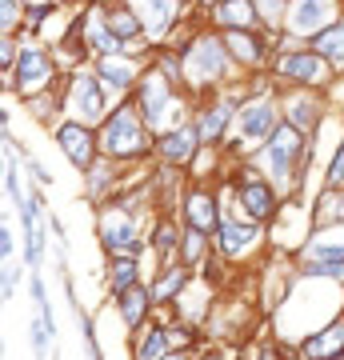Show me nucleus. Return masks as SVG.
Listing matches in <instances>:
<instances>
[{"label":"nucleus","instance_id":"1","mask_svg":"<svg viewBox=\"0 0 344 360\" xmlns=\"http://www.w3.org/2000/svg\"><path fill=\"white\" fill-rule=\"evenodd\" d=\"M141 153H148V124H144V116H136L132 104H120L101 124V156L128 160V156H141Z\"/></svg>","mask_w":344,"mask_h":360},{"label":"nucleus","instance_id":"2","mask_svg":"<svg viewBox=\"0 0 344 360\" xmlns=\"http://www.w3.org/2000/svg\"><path fill=\"white\" fill-rule=\"evenodd\" d=\"M260 165H265L268 180L272 184H293V176L300 168H308V144H305V132L293 129L284 120L281 129L272 132L265 141V153H260Z\"/></svg>","mask_w":344,"mask_h":360},{"label":"nucleus","instance_id":"3","mask_svg":"<svg viewBox=\"0 0 344 360\" xmlns=\"http://www.w3.org/2000/svg\"><path fill=\"white\" fill-rule=\"evenodd\" d=\"M136 108H141V116H144V124L148 129H165V132H172V129H180L177 120V84H172V77H160V72H144V80H141V89H136Z\"/></svg>","mask_w":344,"mask_h":360},{"label":"nucleus","instance_id":"4","mask_svg":"<svg viewBox=\"0 0 344 360\" xmlns=\"http://www.w3.org/2000/svg\"><path fill=\"white\" fill-rule=\"evenodd\" d=\"M229 44H224V37H196L192 40V49L184 52V72H189L192 84H212V80H220L224 72H229Z\"/></svg>","mask_w":344,"mask_h":360},{"label":"nucleus","instance_id":"5","mask_svg":"<svg viewBox=\"0 0 344 360\" xmlns=\"http://www.w3.org/2000/svg\"><path fill=\"white\" fill-rule=\"evenodd\" d=\"M68 112L77 116L80 124H104V84H101V77L72 72V80H68Z\"/></svg>","mask_w":344,"mask_h":360},{"label":"nucleus","instance_id":"6","mask_svg":"<svg viewBox=\"0 0 344 360\" xmlns=\"http://www.w3.org/2000/svg\"><path fill=\"white\" fill-rule=\"evenodd\" d=\"M336 20H340L336 16V0H293L288 16H284V28L293 37H320Z\"/></svg>","mask_w":344,"mask_h":360},{"label":"nucleus","instance_id":"7","mask_svg":"<svg viewBox=\"0 0 344 360\" xmlns=\"http://www.w3.org/2000/svg\"><path fill=\"white\" fill-rule=\"evenodd\" d=\"M52 77H56V68H52V56L44 49H20L16 56V92L32 101L37 92H49Z\"/></svg>","mask_w":344,"mask_h":360},{"label":"nucleus","instance_id":"8","mask_svg":"<svg viewBox=\"0 0 344 360\" xmlns=\"http://www.w3.org/2000/svg\"><path fill=\"white\" fill-rule=\"evenodd\" d=\"M101 240L108 252L116 257H136L141 252V236H136V224L125 208H104L101 217Z\"/></svg>","mask_w":344,"mask_h":360},{"label":"nucleus","instance_id":"9","mask_svg":"<svg viewBox=\"0 0 344 360\" xmlns=\"http://www.w3.org/2000/svg\"><path fill=\"white\" fill-rule=\"evenodd\" d=\"M272 72H276V77L296 80V84H312V89H317L320 80H324V72H329V60H324L317 49L281 52V56H276V65H272Z\"/></svg>","mask_w":344,"mask_h":360},{"label":"nucleus","instance_id":"10","mask_svg":"<svg viewBox=\"0 0 344 360\" xmlns=\"http://www.w3.org/2000/svg\"><path fill=\"white\" fill-rule=\"evenodd\" d=\"M56 141H60L64 156H68L77 168H92V165H96L101 136H92L89 124H80V120H72V124H60V129H56Z\"/></svg>","mask_w":344,"mask_h":360},{"label":"nucleus","instance_id":"11","mask_svg":"<svg viewBox=\"0 0 344 360\" xmlns=\"http://www.w3.org/2000/svg\"><path fill=\"white\" fill-rule=\"evenodd\" d=\"M236 129H241V141H268L272 132L281 129V112H276V104L272 101H253V104H244L241 108Z\"/></svg>","mask_w":344,"mask_h":360},{"label":"nucleus","instance_id":"12","mask_svg":"<svg viewBox=\"0 0 344 360\" xmlns=\"http://www.w3.org/2000/svg\"><path fill=\"white\" fill-rule=\"evenodd\" d=\"M236 200L244 205V212L253 220H265L276 212V188L265 176H244V184L236 188Z\"/></svg>","mask_w":344,"mask_h":360},{"label":"nucleus","instance_id":"13","mask_svg":"<svg viewBox=\"0 0 344 360\" xmlns=\"http://www.w3.org/2000/svg\"><path fill=\"white\" fill-rule=\"evenodd\" d=\"M96 77H101L104 89L125 92L128 84H136V77H141V60H132V56H125V52L101 56V60H96Z\"/></svg>","mask_w":344,"mask_h":360},{"label":"nucleus","instance_id":"14","mask_svg":"<svg viewBox=\"0 0 344 360\" xmlns=\"http://www.w3.org/2000/svg\"><path fill=\"white\" fill-rule=\"evenodd\" d=\"M196 144H200V129H192V124H180V129L165 132L156 148H160V160L165 165H189L192 156H196Z\"/></svg>","mask_w":344,"mask_h":360},{"label":"nucleus","instance_id":"15","mask_svg":"<svg viewBox=\"0 0 344 360\" xmlns=\"http://www.w3.org/2000/svg\"><path fill=\"white\" fill-rule=\"evenodd\" d=\"M128 4H132L136 16H141L144 37H165L168 25L177 20V4L180 0H128Z\"/></svg>","mask_w":344,"mask_h":360},{"label":"nucleus","instance_id":"16","mask_svg":"<svg viewBox=\"0 0 344 360\" xmlns=\"http://www.w3.org/2000/svg\"><path fill=\"white\" fill-rule=\"evenodd\" d=\"M336 260H344V229L340 232L324 229L308 240L305 257H300V269H308V264H336Z\"/></svg>","mask_w":344,"mask_h":360},{"label":"nucleus","instance_id":"17","mask_svg":"<svg viewBox=\"0 0 344 360\" xmlns=\"http://www.w3.org/2000/svg\"><path fill=\"white\" fill-rule=\"evenodd\" d=\"M260 16H256V4L253 0H224L212 8V25H220L224 32L229 28H253Z\"/></svg>","mask_w":344,"mask_h":360},{"label":"nucleus","instance_id":"18","mask_svg":"<svg viewBox=\"0 0 344 360\" xmlns=\"http://www.w3.org/2000/svg\"><path fill=\"white\" fill-rule=\"evenodd\" d=\"M224 44H229V52L241 65H260L265 60V40L253 37V28H229L224 32Z\"/></svg>","mask_w":344,"mask_h":360},{"label":"nucleus","instance_id":"19","mask_svg":"<svg viewBox=\"0 0 344 360\" xmlns=\"http://www.w3.org/2000/svg\"><path fill=\"white\" fill-rule=\"evenodd\" d=\"M344 352V321H332L320 336H312L305 345V356L308 360H336Z\"/></svg>","mask_w":344,"mask_h":360},{"label":"nucleus","instance_id":"20","mask_svg":"<svg viewBox=\"0 0 344 360\" xmlns=\"http://www.w3.org/2000/svg\"><path fill=\"white\" fill-rule=\"evenodd\" d=\"M284 116H288V124H293V129H300L308 136V132L320 124V101H317V92H308V96H300V92H296L293 101H288V108H284Z\"/></svg>","mask_w":344,"mask_h":360},{"label":"nucleus","instance_id":"21","mask_svg":"<svg viewBox=\"0 0 344 360\" xmlns=\"http://www.w3.org/2000/svg\"><path fill=\"white\" fill-rule=\"evenodd\" d=\"M312 49L329 60L336 72L344 68V20H336V25H329L320 37H312Z\"/></svg>","mask_w":344,"mask_h":360},{"label":"nucleus","instance_id":"22","mask_svg":"<svg viewBox=\"0 0 344 360\" xmlns=\"http://www.w3.org/2000/svg\"><path fill=\"white\" fill-rule=\"evenodd\" d=\"M256 236V224H241V220H224V229H220V252L224 257H241L244 248L253 245Z\"/></svg>","mask_w":344,"mask_h":360},{"label":"nucleus","instance_id":"23","mask_svg":"<svg viewBox=\"0 0 344 360\" xmlns=\"http://www.w3.org/2000/svg\"><path fill=\"white\" fill-rule=\"evenodd\" d=\"M184 212H189V224L192 229H200V232H208V229H217V200L204 193V188H196V193L189 196V205H184Z\"/></svg>","mask_w":344,"mask_h":360},{"label":"nucleus","instance_id":"24","mask_svg":"<svg viewBox=\"0 0 344 360\" xmlns=\"http://www.w3.org/2000/svg\"><path fill=\"white\" fill-rule=\"evenodd\" d=\"M144 312H148V292H144V284H132L128 292H120V316H125V324H136L144 321Z\"/></svg>","mask_w":344,"mask_h":360},{"label":"nucleus","instance_id":"25","mask_svg":"<svg viewBox=\"0 0 344 360\" xmlns=\"http://www.w3.org/2000/svg\"><path fill=\"white\" fill-rule=\"evenodd\" d=\"M229 120H232V108L229 104H212L208 112L200 116V141H220V132L229 129Z\"/></svg>","mask_w":344,"mask_h":360},{"label":"nucleus","instance_id":"26","mask_svg":"<svg viewBox=\"0 0 344 360\" xmlns=\"http://www.w3.org/2000/svg\"><path fill=\"white\" fill-rule=\"evenodd\" d=\"M168 348H172V333L153 328V333L141 336V345H136V360H165Z\"/></svg>","mask_w":344,"mask_h":360},{"label":"nucleus","instance_id":"27","mask_svg":"<svg viewBox=\"0 0 344 360\" xmlns=\"http://www.w3.org/2000/svg\"><path fill=\"white\" fill-rule=\"evenodd\" d=\"M132 284H136V260L132 257H116L113 264H108V288L120 296V292H128Z\"/></svg>","mask_w":344,"mask_h":360},{"label":"nucleus","instance_id":"28","mask_svg":"<svg viewBox=\"0 0 344 360\" xmlns=\"http://www.w3.org/2000/svg\"><path fill=\"white\" fill-rule=\"evenodd\" d=\"M332 220H344V188H329L317 205V224L329 229Z\"/></svg>","mask_w":344,"mask_h":360},{"label":"nucleus","instance_id":"29","mask_svg":"<svg viewBox=\"0 0 344 360\" xmlns=\"http://www.w3.org/2000/svg\"><path fill=\"white\" fill-rule=\"evenodd\" d=\"M253 4H256V16H260V20H265L268 28H272V25H281L284 16H288L284 0H253Z\"/></svg>","mask_w":344,"mask_h":360},{"label":"nucleus","instance_id":"30","mask_svg":"<svg viewBox=\"0 0 344 360\" xmlns=\"http://www.w3.org/2000/svg\"><path fill=\"white\" fill-rule=\"evenodd\" d=\"M0 8H4V20H0V28H4V37H13V28H20V16H25V8H20V0H0Z\"/></svg>","mask_w":344,"mask_h":360},{"label":"nucleus","instance_id":"31","mask_svg":"<svg viewBox=\"0 0 344 360\" xmlns=\"http://www.w3.org/2000/svg\"><path fill=\"white\" fill-rule=\"evenodd\" d=\"M180 288H184V269L165 272V281H160V288H156V300H168V296L180 292Z\"/></svg>","mask_w":344,"mask_h":360},{"label":"nucleus","instance_id":"32","mask_svg":"<svg viewBox=\"0 0 344 360\" xmlns=\"http://www.w3.org/2000/svg\"><path fill=\"white\" fill-rule=\"evenodd\" d=\"M329 188H344V144L336 148V156H332V168H329Z\"/></svg>","mask_w":344,"mask_h":360},{"label":"nucleus","instance_id":"33","mask_svg":"<svg viewBox=\"0 0 344 360\" xmlns=\"http://www.w3.org/2000/svg\"><path fill=\"white\" fill-rule=\"evenodd\" d=\"M44 328H49L44 321H32V352H37V360H44V340H49Z\"/></svg>","mask_w":344,"mask_h":360},{"label":"nucleus","instance_id":"34","mask_svg":"<svg viewBox=\"0 0 344 360\" xmlns=\"http://www.w3.org/2000/svg\"><path fill=\"white\" fill-rule=\"evenodd\" d=\"M200 240H204V232L192 229V232H189V245H184V260H196V257H200Z\"/></svg>","mask_w":344,"mask_h":360},{"label":"nucleus","instance_id":"35","mask_svg":"<svg viewBox=\"0 0 344 360\" xmlns=\"http://www.w3.org/2000/svg\"><path fill=\"white\" fill-rule=\"evenodd\" d=\"M13 229H8V224H4V229H0V257L4 260H13Z\"/></svg>","mask_w":344,"mask_h":360},{"label":"nucleus","instance_id":"36","mask_svg":"<svg viewBox=\"0 0 344 360\" xmlns=\"http://www.w3.org/2000/svg\"><path fill=\"white\" fill-rule=\"evenodd\" d=\"M13 292H16V272L4 269V300H13Z\"/></svg>","mask_w":344,"mask_h":360},{"label":"nucleus","instance_id":"37","mask_svg":"<svg viewBox=\"0 0 344 360\" xmlns=\"http://www.w3.org/2000/svg\"><path fill=\"white\" fill-rule=\"evenodd\" d=\"M204 4H208V8H217V4H224V0H204Z\"/></svg>","mask_w":344,"mask_h":360},{"label":"nucleus","instance_id":"38","mask_svg":"<svg viewBox=\"0 0 344 360\" xmlns=\"http://www.w3.org/2000/svg\"><path fill=\"white\" fill-rule=\"evenodd\" d=\"M204 360H220V356H217V352H208V356H204Z\"/></svg>","mask_w":344,"mask_h":360},{"label":"nucleus","instance_id":"39","mask_svg":"<svg viewBox=\"0 0 344 360\" xmlns=\"http://www.w3.org/2000/svg\"><path fill=\"white\" fill-rule=\"evenodd\" d=\"M165 360H184V356H165Z\"/></svg>","mask_w":344,"mask_h":360}]
</instances>
